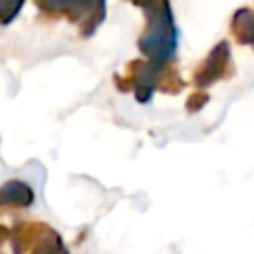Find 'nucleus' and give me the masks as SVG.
I'll return each mask as SVG.
<instances>
[{
	"label": "nucleus",
	"instance_id": "20e7f679",
	"mask_svg": "<svg viewBox=\"0 0 254 254\" xmlns=\"http://www.w3.org/2000/svg\"><path fill=\"white\" fill-rule=\"evenodd\" d=\"M230 30L236 42L254 46V10L250 8H240L234 12Z\"/></svg>",
	"mask_w": 254,
	"mask_h": 254
},
{
	"label": "nucleus",
	"instance_id": "f257e3e1",
	"mask_svg": "<svg viewBox=\"0 0 254 254\" xmlns=\"http://www.w3.org/2000/svg\"><path fill=\"white\" fill-rule=\"evenodd\" d=\"M147 28L139 38V50L151 64H169L177 50V26L169 0H155L145 8Z\"/></svg>",
	"mask_w": 254,
	"mask_h": 254
},
{
	"label": "nucleus",
	"instance_id": "423d86ee",
	"mask_svg": "<svg viewBox=\"0 0 254 254\" xmlns=\"http://www.w3.org/2000/svg\"><path fill=\"white\" fill-rule=\"evenodd\" d=\"M34 254H69V252H67V248L62 244L60 236L54 234L52 238H48V240H44L42 244H38V250H36Z\"/></svg>",
	"mask_w": 254,
	"mask_h": 254
},
{
	"label": "nucleus",
	"instance_id": "6e6552de",
	"mask_svg": "<svg viewBox=\"0 0 254 254\" xmlns=\"http://www.w3.org/2000/svg\"><path fill=\"white\" fill-rule=\"evenodd\" d=\"M206 101H208V95H206V93H200V91H198V93H192V95L187 99V109H189V111H198Z\"/></svg>",
	"mask_w": 254,
	"mask_h": 254
},
{
	"label": "nucleus",
	"instance_id": "39448f33",
	"mask_svg": "<svg viewBox=\"0 0 254 254\" xmlns=\"http://www.w3.org/2000/svg\"><path fill=\"white\" fill-rule=\"evenodd\" d=\"M32 202V190L24 183H8L0 190V206H28Z\"/></svg>",
	"mask_w": 254,
	"mask_h": 254
},
{
	"label": "nucleus",
	"instance_id": "7ed1b4c3",
	"mask_svg": "<svg viewBox=\"0 0 254 254\" xmlns=\"http://www.w3.org/2000/svg\"><path fill=\"white\" fill-rule=\"evenodd\" d=\"M56 232L44 224H24L20 226L16 232H14V246H16V252L22 254L24 250L36 246V244H42L44 240L52 238Z\"/></svg>",
	"mask_w": 254,
	"mask_h": 254
},
{
	"label": "nucleus",
	"instance_id": "1a4fd4ad",
	"mask_svg": "<svg viewBox=\"0 0 254 254\" xmlns=\"http://www.w3.org/2000/svg\"><path fill=\"white\" fill-rule=\"evenodd\" d=\"M133 4H137V6H143V8H147L149 4H153L155 0H131Z\"/></svg>",
	"mask_w": 254,
	"mask_h": 254
},
{
	"label": "nucleus",
	"instance_id": "0eeeda50",
	"mask_svg": "<svg viewBox=\"0 0 254 254\" xmlns=\"http://www.w3.org/2000/svg\"><path fill=\"white\" fill-rule=\"evenodd\" d=\"M20 4H22V0H0V20L2 22L10 20L18 12Z\"/></svg>",
	"mask_w": 254,
	"mask_h": 254
},
{
	"label": "nucleus",
	"instance_id": "f03ea898",
	"mask_svg": "<svg viewBox=\"0 0 254 254\" xmlns=\"http://www.w3.org/2000/svg\"><path fill=\"white\" fill-rule=\"evenodd\" d=\"M230 50H228V42L222 40L214 46V50L208 54V58L198 65V69L194 71V83L196 85H210L214 81H218L220 77L230 75Z\"/></svg>",
	"mask_w": 254,
	"mask_h": 254
},
{
	"label": "nucleus",
	"instance_id": "9d476101",
	"mask_svg": "<svg viewBox=\"0 0 254 254\" xmlns=\"http://www.w3.org/2000/svg\"><path fill=\"white\" fill-rule=\"evenodd\" d=\"M6 238H8V230H6L4 226H0V244H2Z\"/></svg>",
	"mask_w": 254,
	"mask_h": 254
}]
</instances>
